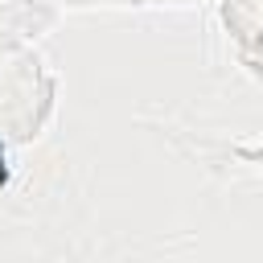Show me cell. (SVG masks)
I'll use <instances>...</instances> for the list:
<instances>
[{
    "instance_id": "obj_1",
    "label": "cell",
    "mask_w": 263,
    "mask_h": 263,
    "mask_svg": "<svg viewBox=\"0 0 263 263\" xmlns=\"http://www.w3.org/2000/svg\"><path fill=\"white\" fill-rule=\"evenodd\" d=\"M0 181H4V164H0Z\"/></svg>"
}]
</instances>
